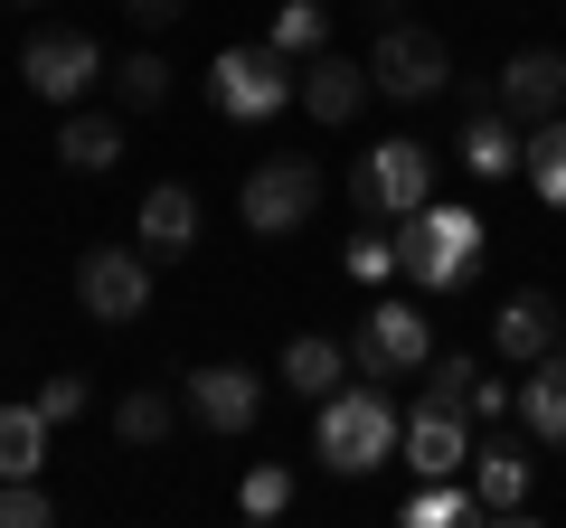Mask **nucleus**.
<instances>
[{
	"mask_svg": "<svg viewBox=\"0 0 566 528\" xmlns=\"http://www.w3.org/2000/svg\"><path fill=\"white\" fill-rule=\"evenodd\" d=\"M76 303L95 311V321L151 311V255H142V245H95V255L76 264Z\"/></svg>",
	"mask_w": 566,
	"mask_h": 528,
	"instance_id": "9",
	"label": "nucleus"
},
{
	"mask_svg": "<svg viewBox=\"0 0 566 528\" xmlns=\"http://www.w3.org/2000/svg\"><path fill=\"white\" fill-rule=\"evenodd\" d=\"M114 434L123 444H161L170 434V387H133V397L114 406Z\"/></svg>",
	"mask_w": 566,
	"mask_h": 528,
	"instance_id": "24",
	"label": "nucleus"
},
{
	"mask_svg": "<svg viewBox=\"0 0 566 528\" xmlns=\"http://www.w3.org/2000/svg\"><path fill=\"white\" fill-rule=\"evenodd\" d=\"M283 387H303L312 406H322L331 387H349V349L331 330H303V340H283Z\"/></svg>",
	"mask_w": 566,
	"mask_h": 528,
	"instance_id": "19",
	"label": "nucleus"
},
{
	"mask_svg": "<svg viewBox=\"0 0 566 528\" xmlns=\"http://www.w3.org/2000/svg\"><path fill=\"white\" fill-rule=\"evenodd\" d=\"M39 406H48V425H76V415H85V378H48Z\"/></svg>",
	"mask_w": 566,
	"mask_h": 528,
	"instance_id": "31",
	"label": "nucleus"
},
{
	"mask_svg": "<svg viewBox=\"0 0 566 528\" xmlns=\"http://www.w3.org/2000/svg\"><path fill=\"white\" fill-rule=\"evenodd\" d=\"M237 509H245V519H283V509H293V472H283V463H255V472L237 482Z\"/></svg>",
	"mask_w": 566,
	"mask_h": 528,
	"instance_id": "26",
	"label": "nucleus"
},
{
	"mask_svg": "<svg viewBox=\"0 0 566 528\" xmlns=\"http://www.w3.org/2000/svg\"><path fill=\"white\" fill-rule=\"evenodd\" d=\"M57 161L85 170V180H104V170L123 161V123H114V114H66V123H57Z\"/></svg>",
	"mask_w": 566,
	"mask_h": 528,
	"instance_id": "20",
	"label": "nucleus"
},
{
	"mask_svg": "<svg viewBox=\"0 0 566 528\" xmlns=\"http://www.w3.org/2000/svg\"><path fill=\"white\" fill-rule=\"evenodd\" d=\"M501 114H510V123L566 114V47H520V57L501 66Z\"/></svg>",
	"mask_w": 566,
	"mask_h": 528,
	"instance_id": "12",
	"label": "nucleus"
},
{
	"mask_svg": "<svg viewBox=\"0 0 566 528\" xmlns=\"http://www.w3.org/2000/svg\"><path fill=\"white\" fill-rule=\"evenodd\" d=\"M48 406H0V482H39L48 463Z\"/></svg>",
	"mask_w": 566,
	"mask_h": 528,
	"instance_id": "21",
	"label": "nucleus"
},
{
	"mask_svg": "<svg viewBox=\"0 0 566 528\" xmlns=\"http://www.w3.org/2000/svg\"><path fill=\"white\" fill-rule=\"evenodd\" d=\"M322 29H331L322 0H283V10H274V47H283V57H322Z\"/></svg>",
	"mask_w": 566,
	"mask_h": 528,
	"instance_id": "25",
	"label": "nucleus"
},
{
	"mask_svg": "<svg viewBox=\"0 0 566 528\" xmlns=\"http://www.w3.org/2000/svg\"><path fill=\"white\" fill-rule=\"evenodd\" d=\"M123 10H133L142 29H170V20H180V10H189V0H123Z\"/></svg>",
	"mask_w": 566,
	"mask_h": 528,
	"instance_id": "32",
	"label": "nucleus"
},
{
	"mask_svg": "<svg viewBox=\"0 0 566 528\" xmlns=\"http://www.w3.org/2000/svg\"><path fill=\"white\" fill-rule=\"evenodd\" d=\"M208 95H218L227 123H274L283 104H303V76L283 66V47H218V66H208Z\"/></svg>",
	"mask_w": 566,
	"mask_h": 528,
	"instance_id": "3",
	"label": "nucleus"
},
{
	"mask_svg": "<svg viewBox=\"0 0 566 528\" xmlns=\"http://www.w3.org/2000/svg\"><path fill=\"white\" fill-rule=\"evenodd\" d=\"M406 463H416L424 482H453V472H472V425H463V406L424 397V406L406 415Z\"/></svg>",
	"mask_w": 566,
	"mask_h": 528,
	"instance_id": "10",
	"label": "nucleus"
},
{
	"mask_svg": "<svg viewBox=\"0 0 566 528\" xmlns=\"http://www.w3.org/2000/svg\"><path fill=\"white\" fill-rule=\"evenodd\" d=\"M368 95H378V76H368L359 57H312L303 66V114L312 123H349Z\"/></svg>",
	"mask_w": 566,
	"mask_h": 528,
	"instance_id": "14",
	"label": "nucleus"
},
{
	"mask_svg": "<svg viewBox=\"0 0 566 528\" xmlns=\"http://www.w3.org/2000/svg\"><path fill=\"white\" fill-rule=\"evenodd\" d=\"M114 104L123 114H161L170 104V66L151 57V47H142V57H114Z\"/></svg>",
	"mask_w": 566,
	"mask_h": 528,
	"instance_id": "23",
	"label": "nucleus"
},
{
	"mask_svg": "<svg viewBox=\"0 0 566 528\" xmlns=\"http://www.w3.org/2000/svg\"><path fill=\"white\" fill-rule=\"evenodd\" d=\"M189 415H199L208 434H245L264 415V387H255V368H189Z\"/></svg>",
	"mask_w": 566,
	"mask_h": 528,
	"instance_id": "13",
	"label": "nucleus"
},
{
	"mask_svg": "<svg viewBox=\"0 0 566 528\" xmlns=\"http://www.w3.org/2000/svg\"><path fill=\"white\" fill-rule=\"evenodd\" d=\"M104 76H114V57H104L85 29H39L29 57H20V85H29V95H48V104H85Z\"/></svg>",
	"mask_w": 566,
	"mask_h": 528,
	"instance_id": "8",
	"label": "nucleus"
},
{
	"mask_svg": "<svg viewBox=\"0 0 566 528\" xmlns=\"http://www.w3.org/2000/svg\"><path fill=\"white\" fill-rule=\"evenodd\" d=\"M312 453L331 472H378L397 463V406H387V387L359 378V387H331L322 406H312Z\"/></svg>",
	"mask_w": 566,
	"mask_h": 528,
	"instance_id": "2",
	"label": "nucleus"
},
{
	"mask_svg": "<svg viewBox=\"0 0 566 528\" xmlns=\"http://www.w3.org/2000/svg\"><path fill=\"white\" fill-rule=\"evenodd\" d=\"M520 425H528V444H566V349L528 359V378H520Z\"/></svg>",
	"mask_w": 566,
	"mask_h": 528,
	"instance_id": "17",
	"label": "nucleus"
},
{
	"mask_svg": "<svg viewBox=\"0 0 566 528\" xmlns=\"http://www.w3.org/2000/svg\"><path fill=\"white\" fill-rule=\"evenodd\" d=\"M349 274H359V284H387V274H397V236H378V226H368V236L349 245Z\"/></svg>",
	"mask_w": 566,
	"mask_h": 528,
	"instance_id": "29",
	"label": "nucleus"
},
{
	"mask_svg": "<svg viewBox=\"0 0 566 528\" xmlns=\"http://www.w3.org/2000/svg\"><path fill=\"white\" fill-rule=\"evenodd\" d=\"M482 236H491V226L472 218V208H434V199H424L416 218H397V274L416 293H453V284L482 274Z\"/></svg>",
	"mask_w": 566,
	"mask_h": 528,
	"instance_id": "1",
	"label": "nucleus"
},
{
	"mask_svg": "<svg viewBox=\"0 0 566 528\" xmlns=\"http://www.w3.org/2000/svg\"><path fill=\"white\" fill-rule=\"evenodd\" d=\"M48 519H57V500L39 482H0V528H48Z\"/></svg>",
	"mask_w": 566,
	"mask_h": 528,
	"instance_id": "28",
	"label": "nucleus"
},
{
	"mask_svg": "<svg viewBox=\"0 0 566 528\" xmlns=\"http://www.w3.org/2000/svg\"><path fill=\"white\" fill-rule=\"evenodd\" d=\"M424 199H434V151L424 142H378L349 170V208L359 218H416Z\"/></svg>",
	"mask_w": 566,
	"mask_h": 528,
	"instance_id": "6",
	"label": "nucleus"
},
{
	"mask_svg": "<svg viewBox=\"0 0 566 528\" xmlns=\"http://www.w3.org/2000/svg\"><path fill=\"white\" fill-rule=\"evenodd\" d=\"M349 368L359 378H378V387H397V378H416V368H434V321H424L416 303H368L359 311V340H349Z\"/></svg>",
	"mask_w": 566,
	"mask_h": 528,
	"instance_id": "4",
	"label": "nucleus"
},
{
	"mask_svg": "<svg viewBox=\"0 0 566 528\" xmlns=\"http://www.w3.org/2000/svg\"><path fill=\"white\" fill-rule=\"evenodd\" d=\"M406 519H416V528H453V519H482V500L453 490V482H424L416 500H406Z\"/></svg>",
	"mask_w": 566,
	"mask_h": 528,
	"instance_id": "27",
	"label": "nucleus"
},
{
	"mask_svg": "<svg viewBox=\"0 0 566 528\" xmlns=\"http://www.w3.org/2000/svg\"><path fill=\"white\" fill-rule=\"evenodd\" d=\"M528 189H538V208H566V114L528 123V151H520Z\"/></svg>",
	"mask_w": 566,
	"mask_h": 528,
	"instance_id": "22",
	"label": "nucleus"
},
{
	"mask_svg": "<svg viewBox=\"0 0 566 528\" xmlns=\"http://www.w3.org/2000/svg\"><path fill=\"white\" fill-rule=\"evenodd\" d=\"M189 245H199V189L161 180L151 199H142V255L161 264V255H189Z\"/></svg>",
	"mask_w": 566,
	"mask_h": 528,
	"instance_id": "15",
	"label": "nucleus"
},
{
	"mask_svg": "<svg viewBox=\"0 0 566 528\" xmlns=\"http://www.w3.org/2000/svg\"><path fill=\"white\" fill-rule=\"evenodd\" d=\"M528 482H538V472H528L520 434H482V444H472V500H482V519H520Z\"/></svg>",
	"mask_w": 566,
	"mask_h": 528,
	"instance_id": "11",
	"label": "nucleus"
},
{
	"mask_svg": "<svg viewBox=\"0 0 566 528\" xmlns=\"http://www.w3.org/2000/svg\"><path fill=\"white\" fill-rule=\"evenodd\" d=\"M378 10H406V0H378Z\"/></svg>",
	"mask_w": 566,
	"mask_h": 528,
	"instance_id": "33",
	"label": "nucleus"
},
{
	"mask_svg": "<svg viewBox=\"0 0 566 528\" xmlns=\"http://www.w3.org/2000/svg\"><path fill=\"white\" fill-rule=\"evenodd\" d=\"M491 349H501V359H547V349H557V303H547V293H510L501 303V321H491Z\"/></svg>",
	"mask_w": 566,
	"mask_h": 528,
	"instance_id": "16",
	"label": "nucleus"
},
{
	"mask_svg": "<svg viewBox=\"0 0 566 528\" xmlns=\"http://www.w3.org/2000/svg\"><path fill=\"white\" fill-rule=\"evenodd\" d=\"M322 208V170L312 161H255L245 170V189H237V218H245V236H293V226Z\"/></svg>",
	"mask_w": 566,
	"mask_h": 528,
	"instance_id": "7",
	"label": "nucleus"
},
{
	"mask_svg": "<svg viewBox=\"0 0 566 528\" xmlns=\"http://www.w3.org/2000/svg\"><path fill=\"white\" fill-rule=\"evenodd\" d=\"M520 133H510V114H501V104H472V114H463V170H472V180H510V170H520Z\"/></svg>",
	"mask_w": 566,
	"mask_h": 528,
	"instance_id": "18",
	"label": "nucleus"
},
{
	"mask_svg": "<svg viewBox=\"0 0 566 528\" xmlns=\"http://www.w3.org/2000/svg\"><path fill=\"white\" fill-rule=\"evenodd\" d=\"M472 387H482V368H472V359H434V387H424V397H444V406L472 415Z\"/></svg>",
	"mask_w": 566,
	"mask_h": 528,
	"instance_id": "30",
	"label": "nucleus"
},
{
	"mask_svg": "<svg viewBox=\"0 0 566 528\" xmlns=\"http://www.w3.org/2000/svg\"><path fill=\"white\" fill-rule=\"evenodd\" d=\"M368 76H378V95H397V104H434L453 85V47L434 39V29H416V20H387L378 47H368Z\"/></svg>",
	"mask_w": 566,
	"mask_h": 528,
	"instance_id": "5",
	"label": "nucleus"
}]
</instances>
